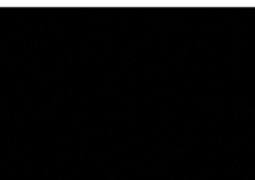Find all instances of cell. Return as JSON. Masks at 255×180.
Wrapping results in <instances>:
<instances>
[]
</instances>
